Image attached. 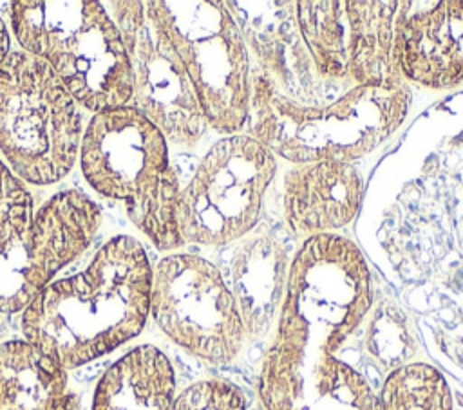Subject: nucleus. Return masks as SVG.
<instances>
[{
  "label": "nucleus",
  "mask_w": 463,
  "mask_h": 410,
  "mask_svg": "<svg viewBox=\"0 0 463 410\" xmlns=\"http://www.w3.org/2000/svg\"><path fill=\"white\" fill-rule=\"evenodd\" d=\"M152 266L134 237L109 238L87 267L54 278L24 309L29 343L63 368L89 363L141 332L150 314Z\"/></svg>",
  "instance_id": "1"
},
{
  "label": "nucleus",
  "mask_w": 463,
  "mask_h": 410,
  "mask_svg": "<svg viewBox=\"0 0 463 410\" xmlns=\"http://www.w3.org/2000/svg\"><path fill=\"white\" fill-rule=\"evenodd\" d=\"M80 168L89 186L118 202L159 251L179 249V179L161 130L127 105L96 112L83 130Z\"/></svg>",
  "instance_id": "2"
},
{
  "label": "nucleus",
  "mask_w": 463,
  "mask_h": 410,
  "mask_svg": "<svg viewBox=\"0 0 463 410\" xmlns=\"http://www.w3.org/2000/svg\"><path fill=\"white\" fill-rule=\"evenodd\" d=\"M411 105L407 87H353L324 107L280 94L269 78L250 83V132L273 155L295 164L351 163L391 137Z\"/></svg>",
  "instance_id": "3"
},
{
  "label": "nucleus",
  "mask_w": 463,
  "mask_h": 410,
  "mask_svg": "<svg viewBox=\"0 0 463 410\" xmlns=\"http://www.w3.org/2000/svg\"><path fill=\"white\" fill-rule=\"evenodd\" d=\"M9 23L22 51L45 60L80 107L96 114L132 103L128 54L101 2L16 0Z\"/></svg>",
  "instance_id": "4"
},
{
  "label": "nucleus",
  "mask_w": 463,
  "mask_h": 410,
  "mask_svg": "<svg viewBox=\"0 0 463 410\" xmlns=\"http://www.w3.org/2000/svg\"><path fill=\"white\" fill-rule=\"evenodd\" d=\"M78 107L45 60L9 51L0 65V152L20 181L49 186L74 168L83 137Z\"/></svg>",
  "instance_id": "5"
},
{
  "label": "nucleus",
  "mask_w": 463,
  "mask_h": 410,
  "mask_svg": "<svg viewBox=\"0 0 463 410\" xmlns=\"http://www.w3.org/2000/svg\"><path fill=\"white\" fill-rule=\"evenodd\" d=\"M277 172L275 155L248 134L219 139L179 191L183 242L224 246L257 224L262 197Z\"/></svg>",
  "instance_id": "6"
},
{
  "label": "nucleus",
  "mask_w": 463,
  "mask_h": 410,
  "mask_svg": "<svg viewBox=\"0 0 463 410\" xmlns=\"http://www.w3.org/2000/svg\"><path fill=\"white\" fill-rule=\"evenodd\" d=\"M161 7L208 125L226 135L239 134L250 114V65L228 4L161 2Z\"/></svg>",
  "instance_id": "7"
},
{
  "label": "nucleus",
  "mask_w": 463,
  "mask_h": 410,
  "mask_svg": "<svg viewBox=\"0 0 463 410\" xmlns=\"http://www.w3.org/2000/svg\"><path fill=\"white\" fill-rule=\"evenodd\" d=\"M121 33L132 72V103L166 141L194 146L204 134L197 90L168 34L161 2H105Z\"/></svg>",
  "instance_id": "8"
},
{
  "label": "nucleus",
  "mask_w": 463,
  "mask_h": 410,
  "mask_svg": "<svg viewBox=\"0 0 463 410\" xmlns=\"http://www.w3.org/2000/svg\"><path fill=\"white\" fill-rule=\"evenodd\" d=\"M295 20L317 72L354 87H400V2H297Z\"/></svg>",
  "instance_id": "9"
},
{
  "label": "nucleus",
  "mask_w": 463,
  "mask_h": 410,
  "mask_svg": "<svg viewBox=\"0 0 463 410\" xmlns=\"http://www.w3.org/2000/svg\"><path fill=\"white\" fill-rule=\"evenodd\" d=\"M150 312L190 354L224 365L241 352L246 329L222 273L194 253H174L152 269Z\"/></svg>",
  "instance_id": "10"
},
{
  "label": "nucleus",
  "mask_w": 463,
  "mask_h": 410,
  "mask_svg": "<svg viewBox=\"0 0 463 410\" xmlns=\"http://www.w3.org/2000/svg\"><path fill=\"white\" fill-rule=\"evenodd\" d=\"M99 206L78 190L58 191L29 222L0 233V312L24 311L94 240Z\"/></svg>",
  "instance_id": "11"
},
{
  "label": "nucleus",
  "mask_w": 463,
  "mask_h": 410,
  "mask_svg": "<svg viewBox=\"0 0 463 410\" xmlns=\"http://www.w3.org/2000/svg\"><path fill=\"white\" fill-rule=\"evenodd\" d=\"M259 399L264 410H382L367 379L311 340L288 307L262 359Z\"/></svg>",
  "instance_id": "12"
},
{
  "label": "nucleus",
  "mask_w": 463,
  "mask_h": 410,
  "mask_svg": "<svg viewBox=\"0 0 463 410\" xmlns=\"http://www.w3.org/2000/svg\"><path fill=\"white\" fill-rule=\"evenodd\" d=\"M371 275L360 249L345 237H309L288 267L282 305L335 354L371 307Z\"/></svg>",
  "instance_id": "13"
},
{
  "label": "nucleus",
  "mask_w": 463,
  "mask_h": 410,
  "mask_svg": "<svg viewBox=\"0 0 463 410\" xmlns=\"http://www.w3.org/2000/svg\"><path fill=\"white\" fill-rule=\"evenodd\" d=\"M92 410H246V401L224 379L195 381L177 394L170 359L154 345H139L105 370Z\"/></svg>",
  "instance_id": "14"
},
{
  "label": "nucleus",
  "mask_w": 463,
  "mask_h": 410,
  "mask_svg": "<svg viewBox=\"0 0 463 410\" xmlns=\"http://www.w3.org/2000/svg\"><path fill=\"white\" fill-rule=\"evenodd\" d=\"M402 76L430 89L463 81V0L400 2Z\"/></svg>",
  "instance_id": "15"
},
{
  "label": "nucleus",
  "mask_w": 463,
  "mask_h": 410,
  "mask_svg": "<svg viewBox=\"0 0 463 410\" xmlns=\"http://www.w3.org/2000/svg\"><path fill=\"white\" fill-rule=\"evenodd\" d=\"M360 200L362 177L351 163H300L284 175V222L295 237L309 238L344 228L356 217Z\"/></svg>",
  "instance_id": "16"
},
{
  "label": "nucleus",
  "mask_w": 463,
  "mask_h": 410,
  "mask_svg": "<svg viewBox=\"0 0 463 410\" xmlns=\"http://www.w3.org/2000/svg\"><path fill=\"white\" fill-rule=\"evenodd\" d=\"M67 368L27 340L0 345V410H78Z\"/></svg>",
  "instance_id": "17"
},
{
  "label": "nucleus",
  "mask_w": 463,
  "mask_h": 410,
  "mask_svg": "<svg viewBox=\"0 0 463 410\" xmlns=\"http://www.w3.org/2000/svg\"><path fill=\"white\" fill-rule=\"evenodd\" d=\"M288 267L280 246L269 238H255L237 251L232 262V294L237 302L246 336H259L280 311L286 293Z\"/></svg>",
  "instance_id": "18"
},
{
  "label": "nucleus",
  "mask_w": 463,
  "mask_h": 410,
  "mask_svg": "<svg viewBox=\"0 0 463 410\" xmlns=\"http://www.w3.org/2000/svg\"><path fill=\"white\" fill-rule=\"evenodd\" d=\"M378 399L382 410H454L447 379L421 361L396 367L385 377Z\"/></svg>",
  "instance_id": "19"
},
{
  "label": "nucleus",
  "mask_w": 463,
  "mask_h": 410,
  "mask_svg": "<svg viewBox=\"0 0 463 410\" xmlns=\"http://www.w3.org/2000/svg\"><path fill=\"white\" fill-rule=\"evenodd\" d=\"M34 213L33 197L24 181L0 161V233L24 226Z\"/></svg>",
  "instance_id": "20"
},
{
  "label": "nucleus",
  "mask_w": 463,
  "mask_h": 410,
  "mask_svg": "<svg viewBox=\"0 0 463 410\" xmlns=\"http://www.w3.org/2000/svg\"><path fill=\"white\" fill-rule=\"evenodd\" d=\"M7 54H9V33L5 29L4 20L0 18V65L7 58Z\"/></svg>",
  "instance_id": "21"
}]
</instances>
